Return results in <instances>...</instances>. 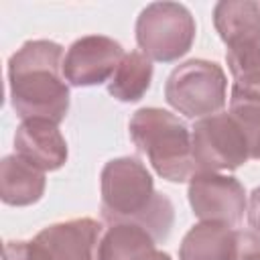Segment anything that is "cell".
Here are the masks:
<instances>
[{
    "label": "cell",
    "instance_id": "obj_1",
    "mask_svg": "<svg viewBox=\"0 0 260 260\" xmlns=\"http://www.w3.org/2000/svg\"><path fill=\"white\" fill-rule=\"evenodd\" d=\"M63 47L55 41H26L8 59L12 110L20 120L43 118L55 124L69 112V87L63 75Z\"/></svg>",
    "mask_w": 260,
    "mask_h": 260
},
{
    "label": "cell",
    "instance_id": "obj_2",
    "mask_svg": "<svg viewBox=\"0 0 260 260\" xmlns=\"http://www.w3.org/2000/svg\"><path fill=\"white\" fill-rule=\"evenodd\" d=\"M102 217L110 223H138L154 242H165L175 223L171 199L154 189L148 169L136 156H120L106 162L100 177Z\"/></svg>",
    "mask_w": 260,
    "mask_h": 260
},
{
    "label": "cell",
    "instance_id": "obj_3",
    "mask_svg": "<svg viewBox=\"0 0 260 260\" xmlns=\"http://www.w3.org/2000/svg\"><path fill=\"white\" fill-rule=\"evenodd\" d=\"M128 130L138 152L146 154L162 179L185 183L197 171L191 132L175 114L160 108H140L132 114Z\"/></svg>",
    "mask_w": 260,
    "mask_h": 260
},
{
    "label": "cell",
    "instance_id": "obj_4",
    "mask_svg": "<svg viewBox=\"0 0 260 260\" xmlns=\"http://www.w3.org/2000/svg\"><path fill=\"white\" fill-rule=\"evenodd\" d=\"M165 100L173 110L191 120L219 114L228 102L225 71L215 61L189 59L167 77Z\"/></svg>",
    "mask_w": 260,
    "mask_h": 260
},
{
    "label": "cell",
    "instance_id": "obj_5",
    "mask_svg": "<svg viewBox=\"0 0 260 260\" xmlns=\"http://www.w3.org/2000/svg\"><path fill=\"white\" fill-rule=\"evenodd\" d=\"M213 24L225 43V61L234 83L260 71V4L252 0H221L213 8Z\"/></svg>",
    "mask_w": 260,
    "mask_h": 260
},
{
    "label": "cell",
    "instance_id": "obj_6",
    "mask_svg": "<svg viewBox=\"0 0 260 260\" xmlns=\"http://www.w3.org/2000/svg\"><path fill=\"white\" fill-rule=\"evenodd\" d=\"M195 18L179 2H152L136 18V43L140 51L158 63L185 57L195 41Z\"/></svg>",
    "mask_w": 260,
    "mask_h": 260
},
{
    "label": "cell",
    "instance_id": "obj_7",
    "mask_svg": "<svg viewBox=\"0 0 260 260\" xmlns=\"http://www.w3.org/2000/svg\"><path fill=\"white\" fill-rule=\"evenodd\" d=\"M191 144L197 171H234L250 158L246 134L230 112L197 120Z\"/></svg>",
    "mask_w": 260,
    "mask_h": 260
},
{
    "label": "cell",
    "instance_id": "obj_8",
    "mask_svg": "<svg viewBox=\"0 0 260 260\" xmlns=\"http://www.w3.org/2000/svg\"><path fill=\"white\" fill-rule=\"evenodd\" d=\"M189 205L201 221L238 225L248 207L244 185L230 175L195 171L189 179Z\"/></svg>",
    "mask_w": 260,
    "mask_h": 260
},
{
    "label": "cell",
    "instance_id": "obj_9",
    "mask_svg": "<svg viewBox=\"0 0 260 260\" xmlns=\"http://www.w3.org/2000/svg\"><path fill=\"white\" fill-rule=\"evenodd\" d=\"M102 223L77 217L43 228L30 242V260H98Z\"/></svg>",
    "mask_w": 260,
    "mask_h": 260
},
{
    "label": "cell",
    "instance_id": "obj_10",
    "mask_svg": "<svg viewBox=\"0 0 260 260\" xmlns=\"http://www.w3.org/2000/svg\"><path fill=\"white\" fill-rule=\"evenodd\" d=\"M124 49L118 41L104 35H85L71 43L63 59V75L69 85L89 87L100 85L116 73L124 59Z\"/></svg>",
    "mask_w": 260,
    "mask_h": 260
},
{
    "label": "cell",
    "instance_id": "obj_11",
    "mask_svg": "<svg viewBox=\"0 0 260 260\" xmlns=\"http://www.w3.org/2000/svg\"><path fill=\"white\" fill-rule=\"evenodd\" d=\"M14 154L41 169L43 173L61 169L69 154L59 124L43 118L20 122L14 134Z\"/></svg>",
    "mask_w": 260,
    "mask_h": 260
},
{
    "label": "cell",
    "instance_id": "obj_12",
    "mask_svg": "<svg viewBox=\"0 0 260 260\" xmlns=\"http://www.w3.org/2000/svg\"><path fill=\"white\" fill-rule=\"evenodd\" d=\"M45 187V173L18 154H8L0 160V199L6 205H32L43 197Z\"/></svg>",
    "mask_w": 260,
    "mask_h": 260
},
{
    "label": "cell",
    "instance_id": "obj_13",
    "mask_svg": "<svg viewBox=\"0 0 260 260\" xmlns=\"http://www.w3.org/2000/svg\"><path fill=\"white\" fill-rule=\"evenodd\" d=\"M238 230L217 223L199 221L183 238L179 260H234Z\"/></svg>",
    "mask_w": 260,
    "mask_h": 260
},
{
    "label": "cell",
    "instance_id": "obj_14",
    "mask_svg": "<svg viewBox=\"0 0 260 260\" xmlns=\"http://www.w3.org/2000/svg\"><path fill=\"white\" fill-rule=\"evenodd\" d=\"M152 63L142 51H130L124 55L116 73L108 81V91L118 102H138L150 87Z\"/></svg>",
    "mask_w": 260,
    "mask_h": 260
},
{
    "label": "cell",
    "instance_id": "obj_15",
    "mask_svg": "<svg viewBox=\"0 0 260 260\" xmlns=\"http://www.w3.org/2000/svg\"><path fill=\"white\" fill-rule=\"evenodd\" d=\"M154 238L138 223H110L100 240L98 260H132L142 250L154 248Z\"/></svg>",
    "mask_w": 260,
    "mask_h": 260
},
{
    "label": "cell",
    "instance_id": "obj_16",
    "mask_svg": "<svg viewBox=\"0 0 260 260\" xmlns=\"http://www.w3.org/2000/svg\"><path fill=\"white\" fill-rule=\"evenodd\" d=\"M234 260H260V238L252 232H238Z\"/></svg>",
    "mask_w": 260,
    "mask_h": 260
},
{
    "label": "cell",
    "instance_id": "obj_17",
    "mask_svg": "<svg viewBox=\"0 0 260 260\" xmlns=\"http://www.w3.org/2000/svg\"><path fill=\"white\" fill-rule=\"evenodd\" d=\"M248 223L256 238H260V187H256L248 201Z\"/></svg>",
    "mask_w": 260,
    "mask_h": 260
},
{
    "label": "cell",
    "instance_id": "obj_18",
    "mask_svg": "<svg viewBox=\"0 0 260 260\" xmlns=\"http://www.w3.org/2000/svg\"><path fill=\"white\" fill-rule=\"evenodd\" d=\"M2 260H30L28 242H24V240L6 242L4 250H2Z\"/></svg>",
    "mask_w": 260,
    "mask_h": 260
},
{
    "label": "cell",
    "instance_id": "obj_19",
    "mask_svg": "<svg viewBox=\"0 0 260 260\" xmlns=\"http://www.w3.org/2000/svg\"><path fill=\"white\" fill-rule=\"evenodd\" d=\"M232 87H236V89H240V91H244V93H248V95L260 100V71H258L252 79L242 81V83H234Z\"/></svg>",
    "mask_w": 260,
    "mask_h": 260
},
{
    "label": "cell",
    "instance_id": "obj_20",
    "mask_svg": "<svg viewBox=\"0 0 260 260\" xmlns=\"http://www.w3.org/2000/svg\"><path fill=\"white\" fill-rule=\"evenodd\" d=\"M132 260H171V256H169L167 252H162V250H156V246H154V248L142 250V252L136 254Z\"/></svg>",
    "mask_w": 260,
    "mask_h": 260
},
{
    "label": "cell",
    "instance_id": "obj_21",
    "mask_svg": "<svg viewBox=\"0 0 260 260\" xmlns=\"http://www.w3.org/2000/svg\"><path fill=\"white\" fill-rule=\"evenodd\" d=\"M256 158H258V160H260V148H258V154H256Z\"/></svg>",
    "mask_w": 260,
    "mask_h": 260
}]
</instances>
